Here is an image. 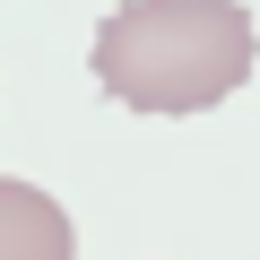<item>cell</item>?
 I'll use <instances>...</instances> for the list:
<instances>
[{
    "instance_id": "6da1fadb",
    "label": "cell",
    "mask_w": 260,
    "mask_h": 260,
    "mask_svg": "<svg viewBox=\"0 0 260 260\" xmlns=\"http://www.w3.org/2000/svg\"><path fill=\"white\" fill-rule=\"evenodd\" d=\"M260 61L243 0H121L95 26V87L130 113H208Z\"/></svg>"
},
{
    "instance_id": "7a4b0ae2",
    "label": "cell",
    "mask_w": 260,
    "mask_h": 260,
    "mask_svg": "<svg viewBox=\"0 0 260 260\" xmlns=\"http://www.w3.org/2000/svg\"><path fill=\"white\" fill-rule=\"evenodd\" d=\"M70 251H78V243H70L61 200L0 174V260H70Z\"/></svg>"
}]
</instances>
